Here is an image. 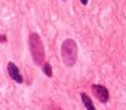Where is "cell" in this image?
Here are the masks:
<instances>
[{"label":"cell","instance_id":"6da1fadb","mask_svg":"<svg viewBox=\"0 0 126 110\" xmlns=\"http://www.w3.org/2000/svg\"><path fill=\"white\" fill-rule=\"evenodd\" d=\"M28 43H30V52H31V57L33 61L37 66H43L45 64V46L43 42L40 39V36L37 33H31L28 37Z\"/></svg>","mask_w":126,"mask_h":110},{"label":"cell","instance_id":"7a4b0ae2","mask_svg":"<svg viewBox=\"0 0 126 110\" xmlns=\"http://www.w3.org/2000/svg\"><path fill=\"white\" fill-rule=\"evenodd\" d=\"M77 43L73 39H65L61 45V55H62V61L67 67H73L77 61Z\"/></svg>","mask_w":126,"mask_h":110},{"label":"cell","instance_id":"3957f363","mask_svg":"<svg viewBox=\"0 0 126 110\" xmlns=\"http://www.w3.org/2000/svg\"><path fill=\"white\" fill-rule=\"evenodd\" d=\"M92 91L94 94L96 95V98L101 101V103H107L108 98H110V94H108V89L102 85H94L92 86Z\"/></svg>","mask_w":126,"mask_h":110},{"label":"cell","instance_id":"277c9868","mask_svg":"<svg viewBox=\"0 0 126 110\" xmlns=\"http://www.w3.org/2000/svg\"><path fill=\"white\" fill-rule=\"evenodd\" d=\"M8 73H9L11 79H14L16 83H22V82H24V79H22V76H21V73H19V69L16 67V64H14V63H9V64H8Z\"/></svg>","mask_w":126,"mask_h":110},{"label":"cell","instance_id":"5b68a950","mask_svg":"<svg viewBox=\"0 0 126 110\" xmlns=\"http://www.w3.org/2000/svg\"><path fill=\"white\" fill-rule=\"evenodd\" d=\"M80 98H82L83 106L86 107V110H96V109H95V106H94V103H92V100L89 98V95H88V94L82 92V94H80Z\"/></svg>","mask_w":126,"mask_h":110},{"label":"cell","instance_id":"8992f818","mask_svg":"<svg viewBox=\"0 0 126 110\" xmlns=\"http://www.w3.org/2000/svg\"><path fill=\"white\" fill-rule=\"evenodd\" d=\"M43 73L46 74V76H52V67H50V64H47V63H45L43 64Z\"/></svg>","mask_w":126,"mask_h":110},{"label":"cell","instance_id":"52a82bcc","mask_svg":"<svg viewBox=\"0 0 126 110\" xmlns=\"http://www.w3.org/2000/svg\"><path fill=\"white\" fill-rule=\"evenodd\" d=\"M88 2H89V0H80V3H82L83 6H86V5H88Z\"/></svg>","mask_w":126,"mask_h":110},{"label":"cell","instance_id":"ba28073f","mask_svg":"<svg viewBox=\"0 0 126 110\" xmlns=\"http://www.w3.org/2000/svg\"><path fill=\"white\" fill-rule=\"evenodd\" d=\"M0 42H6V36H0Z\"/></svg>","mask_w":126,"mask_h":110},{"label":"cell","instance_id":"9c48e42d","mask_svg":"<svg viewBox=\"0 0 126 110\" xmlns=\"http://www.w3.org/2000/svg\"><path fill=\"white\" fill-rule=\"evenodd\" d=\"M55 110H61V109H55Z\"/></svg>","mask_w":126,"mask_h":110}]
</instances>
